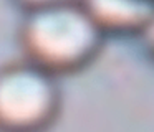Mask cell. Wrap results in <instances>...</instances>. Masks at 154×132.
I'll list each match as a JSON object with an SVG mask.
<instances>
[{
	"mask_svg": "<svg viewBox=\"0 0 154 132\" xmlns=\"http://www.w3.org/2000/svg\"><path fill=\"white\" fill-rule=\"evenodd\" d=\"M23 10H32L37 7H45L51 3H61V2H73V0H15Z\"/></svg>",
	"mask_w": 154,
	"mask_h": 132,
	"instance_id": "5b68a950",
	"label": "cell"
},
{
	"mask_svg": "<svg viewBox=\"0 0 154 132\" xmlns=\"http://www.w3.org/2000/svg\"><path fill=\"white\" fill-rule=\"evenodd\" d=\"M60 111L55 74L25 58L0 66V132H45Z\"/></svg>",
	"mask_w": 154,
	"mask_h": 132,
	"instance_id": "7a4b0ae2",
	"label": "cell"
},
{
	"mask_svg": "<svg viewBox=\"0 0 154 132\" xmlns=\"http://www.w3.org/2000/svg\"><path fill=\"white\" fill-rule=\"evenodd\" d=\"M139 36H143V41H144V46H146V51L154 58V16L151 18V22L147 23V26L143 30V33H141Z\"/></svg>",
	"mask_w": 154,
	"mask_h": 132,
	"instance_id": "277c9868",
	"label": "cell"
},
{
	"mask_svg": "<svg viewBox=\"0 0 154 132\" xmlns=\"http://www.w3.org/2000/svg\"><path fill=\"white\" fill-rule=\"evenodd\" d=\"M104 35H141L154 16V0H80Z\"/></svg>",
	"mask_w": 154,
	"mask_h": 132,
	"instance_id": "3957f363",
	"label": "cell"
},
{
	"mask_svg": "<svg viewBox=\"0 0 154 132\" xmlns=\"http://www.w3.org/2000/svg\"><path fill=\"white\" fill-rule=\"evenodd\" d=\"M104 36L80 0L25 10L18 30L23 58L57 78L86 68Z\"/></svg>",
	"mask_w": 154,
	"mask_h": 132,
	"instance_id": "6da1fadb",
	"label": "cell"
}]
</instances>
